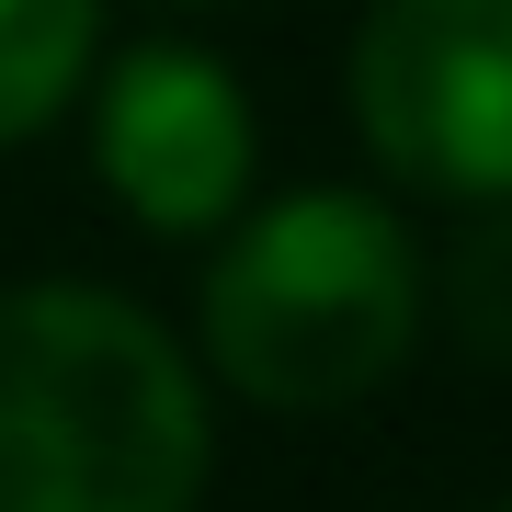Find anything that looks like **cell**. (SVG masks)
Here are the masks:
<instances>
[{"label":"cell","instance_id":"cell-1","mask_svg":"<svg viewBox=\"0 0 512 512\" xmlns=\"http://www.w3.org/2000/svg\"><path fill=\"white\" fill-rule=\"evenodd\" d=\"M205 387L114 285H0V512H194Z\"/></svg>","mask_w":512,"mask_h":512},{"label":"cell","instance_id":"cell-2","mask_svg":"<svg viewBox=\"0 0 512 512\" xmlns=\"http://www.w3.org/2000/svg\"><path fill=\"white\" fill-rule=\"evenodd\" d=\"M421 342V251L376 194H285L205 274V365L251 410H353Z\"/></svg>","mask_w":512,"mask_h":512},{"label":"cell","instance_id":"cell-3","mask_svg":"<svg viewBox=\"0 0 512 512\" xmlns=\"http://www.w3.org/2000/svg\"><path fill=\"white\" fill-rule=\"evenodd\" d=\"M353 126L421 194L512 205V0H376L353 35Z\"/></svg>","mask_w":512,"mask_h":512},{"label":"cell","instance_id":"cell-4","mask_svg":"<svg viewBox=\"0 0 512 512\" xmlns=\"http://www.w3.org/2000/svg\"><path fill=\"white\" fill-rule=\"evenodd\" d=\"M92 148H103V183L148 228H171V239L228 228L239 183H251V92L194 46H126L103 80Z\"/></svg>","mask_w":512,"mask_h":512},{"label":"cell","instance_id":"cell-5","mask_svg":"<svg viewBox=\"0 0 512 512\" xmlns=\"http://www.w3.org/2000/svg\"><path fill=\"white\" fill-rule=\"evenodd\" d=\"M103 35V0H0V148L57 126V103L80 92Z\"/></svg>","mask_w":512,"mask_h":512},{"label":"cell","instance_id":"cell-6","mask_svg":"<svg viewBox=\"0 0 512 512\" xmlns=\"http://www.w3.org/2000/svg\"><path fill=\"white\" fill-rule=\"evenodd\" d=\"M444 308L478 353H512V217H478L444 262Z\"/></svg>","mask_w":512,"mask_h":512},{"label":"cell","instance_id":"cell-7","mask_svg":"<svg viewBox=\"0 0 512 512\" xmlns=\"http://www.w3.org/2000/svg\"><path fill=\"white\" fill-rule=\"evenodd\" d=\"M501 512H512V501H501Z\"/></svg>","mask_w":512,"mask_h":512}]
</instances>
